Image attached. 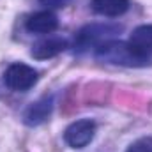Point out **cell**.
Here are the masks:
<instances>
[{
  "label": "cell",
  "instance_id": "1",
  "mask_svg": "<svg viewBox=\"0 0 152 152\" xmlns=\"http://www.w3.org/2000/svg\"><path fill=\"white\" fill-rule=\"evenodd\" d=\"M120 32H122V27L117 23H90V25H85L76 34L73 48L78 53H83L90 48L96 51L99 46L113 41Z\"/></svg>",
  "mask_w": 152,
  "mask_h": 152
},
{
  "label": "cell",
  "instance_id": "2",
  "mask_svg": "<svg viewBox=\"0 0 152 152\" xmlns=\"http://www.w3.org/2000/svg\"><path fill=\"white\" fill-rule=\"evenodd\" d=\"M37 71L27 64L14 62L4 73V83L14 92H27L37 83Z\"/></svg>",
  "mask_w": 152,
  "mask_h": 152
},
{
  "label": "cell",
  "instance_id": "3",
  "mask_svg": "<svg viewBox=\"0 0 152 152\" xmlns=\"http://www.w3.org/2000/svg\"><path fill=\"white\" fill-rule=\"evenodd\" d=\"M96 57L103 62H108V64H117V66H142L134 57L133 53L129 51L127 48V42H122V41H110L103 46H99L96 50Z\"/></svg>",
  "mask_w": 152,
  "mask_h": 152
},
{
  "label": "cell",
  "instance_id": "4",
  "mask_svg": "<svg viewBox=\"0 0 152 152\" xmlns=\"http://www.w3.org/2000/svg\"><path fill=\"white\" fill-rule=\"evenodd\" d=\"M127 48L133 57L143 64L152 57V25H140L127 39Z\"/></svg>",
  "mask_w": 152,
  "mask_h": 152
},
{
  "label": "cell",
  "instance_id": "5",
  "mask_svg": "<svg viewBox=\"0 0 152 152\" xmlns=\"http://www.w3.org/2000/svg\"><path fill=\"white\" fill-rule=\"evenodd\" d=\"M96 134V124L90 118H81L67 126L64 131V142L71 149H83L87 147Z\"/></svg>",
  "mask_w": 152,
  "mask_h": 152
},
{
  "label": "cell",
  "instance_id": "6",
  "mask_svg": "<svg viewBox=\"0 0 152 152\" xmlns=\"http://www.w3.org/2000/svg\"><path fill=\"white\" fill-rule=\"evenodd\" d=\"M25 27L28 32L32 34H51L53 30H57L58 27V18L53 11L44 9L37 11L34 14H30L25 21Z\"/></svg>",
  "mask_w": 152,
  "mask_h": 152
},
{
  "label": "cell",
  "instance_id": "7",
  "mask_svg": "<svg viewBox=\"0 0 152 152\" xmlns=\"http://www.w3.org/2000/svg\"><path fill=\"white\" fill-rule=\"evenodd\" d=\"M69 48V42L62 37H48L36 42L32 46V57L37 58V60H48V58H53L57 55H60L62 51H66Z\"/></svg>",
  "mask_w": 152,
  "mask_h": 152
},
{
  "label": "cell",
  "instance_id": "8",
  "mask_svg": "<svg viewBox=\"0 0 152 152\" xmlns=\"http://www.w3.org/2000/svg\"><path fill=\"white\" fill-rule=\"evenodd\" d=\"M51 110H53V97L44 96V97L37 99L36 103H32L25 110L23 120H25L27 126H39L44 120H48V117L51 115Z\"/></svg>",
  "mask_w": 152,
  "mask_h": 152
},
{
  "label": "cell",
  "instance_id": "9",
  "mask_svg": "<svg viewBox=\"0 0 152 152\" xmlns=\"http://www.w3.org/2000/svg\"><path fill=\"white\" fill-rule=\"evenodd\" d=\"M90 7L96 14L117 18L129 9V0H90Z\"/></svg>",
  "mask_w": 152,
  "mask_h": 152
},
{
  "label": "cell",
  "instance_id": "10",
  "mask_svg": "<svg viewBox=\"0 0 152 152\" xmlns=\"http://www.w3.org/2000/svg\"><path fill=\"white\" fill-rule=\"evenodd\" d=\"M126 152H152V138H142L131 143Z\"/></svg>",
  "mask_w": 152,
  "mask_h": 152
},
{
  "label": "cell",
  "instance_id": "11",
  "mask_svg": "<svg viewBox=\"0 0 152 152\" xmlns=\"http://www.w3.org/2000/svg\"><path fill=\"white\" fill-rule=\"evenodd\" d=\"M69 2L71 0H39V4L44 5V7H48V9H58V7L67 5Z\"/></svg>",
  "mask_w": 152,
  "mask_h": 152
}]
</instances>
